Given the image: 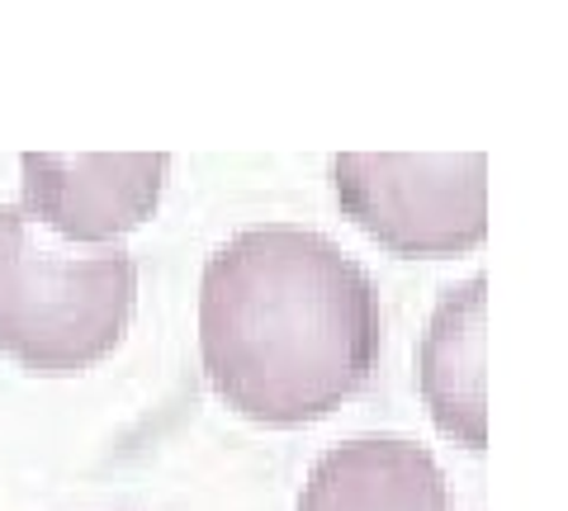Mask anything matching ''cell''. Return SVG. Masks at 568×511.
<instances>
[{
  "label": "cell",
  "instance_id": "3957f363",
  "mask_svg": "<svg viewBox=\"0 0 568 511\" xmlns=\"http://www.w3.org/2000/svg\"><path fill=\"white\" fill-rule=\"evenodd\" d=\"M336 200L398 256H455L488 233V156L346 152L332 162Z\"/></svg>",
  "mask_w": 568,
  "mask_h": 511
},
{
  "label": "cell",
  "instance_id": "7a4b0ae2",
  "mask_svg": "<svg viewBox=\"0 0 568 511\" xmlns=\"http://www.w3.org/2000/svg\"><path fill=\"white\" fill-rule=\"evenodd\" d=\"M138 260L123 246H71L24 204L0 208V350L33 375H77L133 323Z\"/></svg>",
  "mask_w": 568,
  "mask_h": 511
},
{
  "label": "cell",
  "instance_id": "6da1fadb",
  "mask_svg": "<svg viewBox=\"0 0 568 511\" xmlns=\"http://www.w3.org/2000/svg\"><path fill=\"white\" fill-rule=\"evenodd\" d=\"M200 356L242 417L265 427L327 417L379 360L375 279L323 233L246 227L204 260Z\"/></svg>",
  "mask_w": 568,
  "mask_h": 511
},
{
  "label": "cell",
  "instance_id": "277c9868",
  "mask_svg": "<svg viewBox=\"0 0 568 511\" xmlns=\"http://www.w3.org/2000/svg\"><path fill=\"white\" fill-rule=\"evenodd\" d=\"M171 156H52L29 152L24 208L71 246H104L152 218L166 185Z\"/></svg>",
  "mask_w": 568,
  "mask_h": 511
},
{
  "label": "cell",
  "instance_id": "5b68a950",
  "mask_svg": "<svg viewBox=\"0 0 568 511\" xmlns=\"http://www.w3.org/2000/svg\"><path fill=\"white\" fill-rule=\"evenodd\" d=\"M488 279L469 275L465 285L440 294V304L426 323L417 379L422 398L432 408L436 427L446 431L455 446L484 450L488 440Z\"/></svg>",
  "mask_w": 568,
  "mask_h": 511
},
{
  "label": "cell",
  "instance_id": "8992f818",
  "mask_svg": "<svg viewBox=\"0 0 568 511\" xmlns=\"http://www.w3.org/2000/svg\"><path fill=\"white\" fill-rule=\"evenodd\" d=\"M298 511H450L446 473L417 440L361 436L313 464Z\"/></svg>",
  "mask_w": 568,
  "mask_h": 511
}]
</instances>
